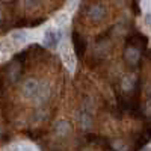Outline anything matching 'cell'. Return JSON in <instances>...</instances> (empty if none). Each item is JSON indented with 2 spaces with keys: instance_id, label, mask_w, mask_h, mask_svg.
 <instances>
[{
  "instance_id": "1",
  "label": "cell",
  "mask_w": 151,
  "mask_h": 151,
  "mask_svg": "<svg viewBox=\"0 0 151 151\" xmlns=\"http://www.w3.org/2000/svg\"><path fill=\"white\" fill-rule=\"evenodd\" d=\"M141 58H142V53H141V48L137 45H133V44H129L124 50V59L127 62V65L132 67V68H136L141 62Z\"/></svg>"
},
{
  "instance_id": "2",
  "label": "cell",
  "mask_w": 151,
  "mask_h": 151,
  "mask_svg": "<svg viewBox=\"0 0 151 151\" xmlns=\"http://www.w3.org/2000/svg\"><path fill=\"white\" fill-rule=\"evenodd\" d=\"M40 92H41V83L36 79H29L23 83V94L26 97L33 98L40 95Z\"/></svg>"
},
{
  "instance_id": "3",
  "label": "cell",
  "mask_w": 151,
  "mask_h": 151,
  "mask_svg": "<svg viewBox=\"0 0 151 151\" xmlns=\"http://www.w3.org/2000/svg\"><path fill=\"white\" fill-rule=\"evenodd\" d=\"M21 71H23V62L20 59H15L6 70V79L12 83L17 82L21 76Z\"/></svg>"
},
{
  "instance_id": "4",
  "label": "cell",
  "mask_w": 151,
  "mask_h": 151,
  "mask_svg": "<svg viewBox=\"0 0 151 151\" xmlns=\"http://www.w3.org/2000/svg\"><path fill=\"white\" fill-rule=\"evenodd\" d=\"M104 15H106V9L101 5H91L89 8H88V17H89L91 20H94V21L103 20Z\"/></svg>"
},
{
  "instance_id": "5",
  "label": "cell",
  "mask_w": 151,
  "mask_h": 151,
  "mask_svg": "<svg viewBox=\"0 0 151 151\" xmlns=\"http://www.w3.org/2000/svg\"><path fill=\"white\" fill-rule=\"evenodd\" d=\"M73 44H74V50H76V53H77V56L83 58L85 50H86V42L77 32H73Z\"/></svg>"
},
{
  "instance_id": "6",
  "label": "cell",
  "mask_w": 151,
  "mask_h": 151,
  "mask_svg": "<svg viewBox=\"0 0 151 151\" xmlns=\"http://www.w3.org/2000/svg\"><path fill=\"white\" fill-rule=\"evenodd\" d=\"M59 38H60V33L59 32L56 33L55 30H47L45 32V36H44V42L48 47H55L59 42Z\"/></svg>"
},
{
  "instance_id": "7",
  "label": "cell",
  "mask_w": 151,
  "mask_h": 151,
  "mask_svg": "<svg viewBox=\"0 0 151 151\" xmlns=\"http://www.w3.org/2000/svg\"><path fill=\"white\" fill-rule=\"evenodd\" d=\"M55 133L58 136H67L70 133V124L67 121H58L55 125Z\"/></svg>"
},
{
  "instance_id": "8",
  "label": "cell",
  "mask_w": 151,
  "mask_h": 151,
  "mask_svg": "<svg viewBox=\"0 0 151 151\" xmlns=\"http://www.w3.org/2000/svg\"><path fill=\"white\" fill-rule=\"evenodd\" d=\"M0 2H3V3H12L14 0H0Z\"/></svg>"
},
{
  "instance_id": "9",
  "label": "cell",
  "mask_w": 151,
  "mask_h": 151,
  "mask_svg": "<svg viewBox=\"0 0 151 151\" xmlns=\"http://www.w3.org/2000/svg\"><path fill=\"white\" fill-rule=\"evenodd\" d=\"M2 20H3V17H2V12H0V23H2Z\"/></svg>"
}]
</instances>
